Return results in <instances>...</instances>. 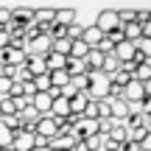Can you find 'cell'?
<instances>
[{"instance_id": "cell-1", "label": "cell", "mask_w": 151, "mask_h": 151, "mask_svg": "<svg viewBox=\"0 0 151 151\" xmlns=\"http://www.w3.org/2000/svg\"><path fill=\"white\" fill-rule=\"evenodd\" d=\"M59 134V126H56V118H50V115H42V118L34 120V137H42V140H53V137Z\"/></svg>"}, {"instance_id": "cell-2", "label": "cell", "mask_w": 151, "mask_h": 151, "mask_svg": "<svg viewBox=\"0 0 151 151\" xmlns=\"http://www.w3.org/2000/svg\"><path fill=\"white\" fill-rule=\"evenodd\" d=\"M87 95H90V101H104V98H109V78L101 73H92L90 76V87H87Z\"/></svg>"}, {"instance_id": "cell-3", "label": "cell", "mask_w": 151, "mask_h": 151, "mask_svg": "<svg viewBox=\"0 0 151 151\" xmlns=\"http://www.w3.org/2000/svg\"><path fill=\"white\" fill-rule=\"evenodd\" d=\"M92 25H95L101 34H109V31H115V28H120L118 25V9H104V11H98V17H95Z\"/></svg>"}, {"instance_id": "cell-4", "label": "cell", "mask_w": 151, "mask_h": 151, "mask_svg": "<svg viewBox=\"0 0 151 151\" xmlns=\"http://www.w3.org/2000/svg\"><path fill=\"white\" fill-rule=\"evenodd\" d=\"M126 118H129V104L126 101H112V98H109V120L126 123Z\"/></svg>"}, {"instance_id": "cell-5", "label": "cell", "mask_w": 151, "mask_h": 151, "mask_svg": "<svg viewBox=\"0 0 151 151\" xmlns=\"http://www.w3.org/2000/svg\"><path fill=\"white\" fill-rule=\"evenodd\" d=\"M112 56L120 62V65H129V62H132V56H134V45L123 39V42H118V45L112 48Z\"/></svg>"}, {"instance_id": "cell-6", "label": "cell", "mask_w": 151, "mask_h": 151, "mask_svg": "<svg viewBox=\"0 0 151 151\" xmlns=\"http://www.w3.org/2000/svg\"><path fill=\"white\" fill-rule=\"evenodd\" d=\"M25 70L31 78H39V76H48V67H45V59L42 56H28L25 62Z\"/></svg>"}, {"instance_id": "cell-7", "label": "cell", "mask_w": 151, "mask_h": 151, "mask_svg": "<svg viewBox=\"0 0 151 151\" xmlns=\"http://www.w3.org/2000/svg\"><path fill=\"white\" fill-rule=\"evenodd\" d=\"M67 104H70V115H73V118H81L84 109H87V104H90V95H87V92H76Z\"/></svg>"}, {"instance_id": "cell-8", "label": "cell", "mask_w": 151, "mask_h": 151, "mask_svg": "<svg viewBox=\"0 0 151 151\" xmlns=\"http://www.w3.org/2000/svg\"><path fill=\"white\" fill-rule=\"evenodd\" d=\"M11 151H34V134L17 132V134H14V143H11Z\"/></svg>"}, {"instance_id": "cell-9", "label": "cell", "mask_w": 151, "mask_h": 151, "mask_svg": "<svg viewBox=\"0 0 151 151\" xmlns=\"http://www.w3.org/2000/svg\"><path fill=\"white\" fill-rule=\"evenodd\" d=\"M73 22H76V9H56L53 25H62V28H67V25H73Z\"/></svg>"}, {"instance_id": "cell-10", "label": "cell", "mask_w": 151, "mask_h": 151, "mask_svg": "<svg viewBox=\"0 0 151 151\" xmlns=\"http://www.w3.org/2000/svg\"><path fill=\"white\" fill-rule=\"evenodd\" d=\"M56 9H34V25H53Z\"/></svg>"}, {"instance_id": "cell-11", "label": "cell", "mask_w": 151, "mask_h": 151, "mask_svg": "<svg viewBox=\"0 0 151 151\" xmlns=\"http://www.w3.org/2000/svg\"><path fill=\"white\" fill-rule=\"evenodd\" d=\"M45 59V67H48V73H56V70H65V62H67V56H59V53H53L50 50L48 56H42Z\"/></svg>"}, {"instance_id": "cell-12", "label": "cell", "mask_w": 151, "mask_h": 151, "mask_svg": "<svg viewBox=\"0 0 151 151\" xmlns=\"http://www.w3.org/2000/svg\"><path fill=\"white\" fill-rule=\"evenodd\" d=\"M11 22H17V25H31L34 22V9H11Z\"/></svg>"}, {"instance_id": "cell-13", "label": "cell", "mask_w": 151, "mask_h": 151, "mask_svg": "<svg viewBox=\"0 0 151 151\" xmlns=\"http://www.w3.org/2000/svg\"><path fill=\"white\" fill-rule=\"evenodd\" d=\"M106 140H112V143H126L129 140V129H126V123H115L112 129H109V134H106Z\"/></svg>"}, {"instance_id": "cell-14", "label": "cell", "mask_w": 151, "mask_h": 151, "mask_svg": "<svg viewBox=\"0 0 151 151\" xmlns=\"http://www.w3.org/2000/svg\"><path fill=\"white\" fill-rule=\"evenodd\" d=\"M118 70H120V62L115 59V56H106V59H104V65H101V70H98V73H101V76H106V78H112V76L118 73Z\"/></svg>"}, {"instance_id": "cell-15", "label": "cell", "mask_w": 151, "mask_h": 151, "mask_svg": "<svg viewBox=\"0 0 151 151\" xmlns=\"http://www.w3.org/2000/svg\"><path fill=\"white\" fill-rule=\"evenodd\" d=\"M132 78L140 81V84H148V81H151V62H146V65H137L134 73H132Z\"/></svg>"}, {"instance_id": "cell-16", "label": "cell", "mask_w": 151, "mask_h": 151, "mask_svg": "<svg viewBox=\"0 0 151 151\" xmlns=\"http://www.w3.org/2000/svg\"><path fill=\"white\" fill-rule=\"evenodd\" d=\"M70 87L76 92H87L90 87V73H81V76H70Z\"/></svg>"}, {"instance_id": "cell-17", "label": "cell", "mask_w": 151, "mask_h": 151, "mask_svg": "<svg viewBox=\"0 0 151 151\" xmlns=\"http://www.w3.org/2000/svg\"><path fill=\"white\" fill-rule=\"evenodd\" d=\"M11 115H17L14 101L11 98H0V118H11Z\"/></svg>"}, {"instance_id": "cell-18", "label": "cell", "mask_w": 151, "mask_h": 151, "mask_svg": "<svg viewBox=\"0 0 151 151\" xmlns=\"http://www.w3.org/2000/svg\"><path fill=\"white\" fill-rule=\"evenodd\" d=\"M134 9H120L118 11V25H126V22H134Z\"/></svg>"}, {"instance_id": "cell-19", "label": "cell", "mask_w": 151, "mask_h": 151, "mask_svg": "<svg viewBox=\"0 0 151 151\" xmlns=\"http://www.w3.org/2000/svg\"><path fill=\"white\" fill-rule=\"evenodd\" d=\"M101 143H104L101 134H92L90 140H84V146H87V151H101Z\"/></svg>"}, {"instance_id": "cell-20", "label": "cell", "mask_w": 151, "mask_h": 151, "mask_svg": "<svg viewBox=\"0 0 151 151\" xmlns=\"http://www.w3.org/2000/svg\"><path fill=\"white\" fill-rule=\"evenodd\" d=\"M11 22V9H3V6H0V28H6Z\"/></svg>"}, {"instance_id": "cell-21", "label": "cell", "mask_w": 151, "mask_h": 151, "mask_svg": "<svg viewBox=\"0 0 151 151\" xmlns=\"http://www.w3.org/2000/svg\"><path fill=\"white\" fill-rule=\"evenodd\" d=\"M3 48H9V34L0 28V50H3Z\"/></svg>"}, {"instance_id": "cell-22", "label": "cell", "mask_w": 151, "mask_h": 151, "mask_svg": "<svg viewBox=\"0 0 151 151\" xmlns=\"http://www.w3.org/2000/svg\"><path fill=\"white\" fill-rule=\"evenodd\" d=\"M0 151H11V148H0Z\"/></svg>"}]
</instances>
